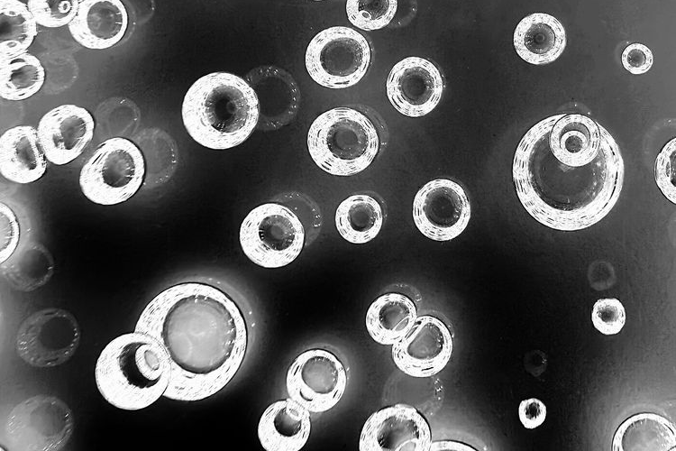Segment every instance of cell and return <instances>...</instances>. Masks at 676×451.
Wrapping results in <instances>:
<instances>
[{"instance_id":"5bb4252c","label":"cell","mask_w":676,"mask_h":451,"mask_svg":"<svg viewBox=\"0 0 676 451\" xmlns=\"http://www.w3.org/2000/svg\"><path fill=\"white\" fill-rule=\"evenodd\" d=\"M432 434L425 417L413 406L397 403L373 412L364 422L361 451H429Z\"/></svg>"},{"instance_id":"8fae6325","label":"cell","mask_w":676,"mask_h":451,"mask_svg":"<svg viewBox=\"0 0 676 451\" xmlns=\"http://www.w3.org/2000/svg\"><path fill=\"white\" fill-rule=\"evenodd\" d=\"M346 385L347 374L343 363L334 354L322 348L299 354L286 376L289 398L314 413L333 408L342 399Z\"/></svg>"},{"instance_id":"7402d4cb","label":"cell","mask_w":676,"mask_h":451,"mask_svg":"<svg viewBox=\"0 0 676 451\" xmlns=\"http://www.w3.org/2000/svg\"><path fill=\"white\" fill-rule=\"evenodd\" d=\"M416 318V307L409 297L388 292L378 297L370 305L365 326L375 342L392 345L409 331Z\"/></svg>"},{"instance_id":"3957f363","label":"cell","mask_w":676,"mask_h":451,"mask_svg":"<svg viewBox=\"0 0 676 451\" xmlns=\"http://www.w3.org/2000/svg\"><path fill=\"white\" fill-rule=\"evenodd\" d=\"M181 115L196 143L210 149H229L244 142L257 125L258 98L244 78L229 72H212L188 88Z\"/></svg>"},{"instance_id":"7a4b0ae2","label":"cell","mask_w":676,"mask_h":451,"mask_svg":"<svg viewBox=\"0 0 676 451\" xmlns=\"http://www.w3.org/2000/svg\"><path fill=\"white\" fill-rule=\"evenodd\" d=\"M135 331L165 351L171 373L164 397L196 401L223 390L244 359L248 332L238 305L220 289L187 281L157 294L142 309Z\"/></svg>"},{"instance_id":"ba28073f","label":"cell","mask_w":676,"mask_h":451,"mask_svg":"<svg viewBox=\"0 0 676 451\" xmlns=\"http://www.w3.org/2000/svg\"><path fill=\"white\" fill-rule=\"evenodd\" d=\"M305 228L283 204L265 203L253 208L241 225L239 241L244 254L263 268L284 267L301 253Z\"/></svg>"},{"instance_id":"4dcf8cb0","label":"cell","mask_w":676,"mask_h":451,"mask_svg":"<svg viewBox=\"0 0 676 451\" xmlns=\"http://www.w3.org/2000/svg\"><path fill=\"white\" fill-rule=\"evenodd\" d=\"M626 318L625 308L616 298L599 299L593 306L592 323L604 335L619 333L626 323Z\"/></svg>"},{"instance_id":"2e32d148","label":"cell","mask_w":676,"mask_h":451,"mask_svg":"<svg viewBox=\"0 0 676 451\" xmlns=\"http://www.w3.org/2000/svg\"><path fill=\"white\" fill-rule=\"evenodd\" d=\"M93 115L73 104L56 106L41 118L37 133L47 160L65 165L77 159L94 136Z\"/></svg>"},{"instance_id":"f1b7e54d","label":"cell","mask_w":676,"mask_h":451,"mask_svg":"<svg viewBox=\"0 0 676 451\" xmlns=\"http://www.w3.org/2000/svg\"><path fill=\"white\" fill-rule=\"evenodd\" d=\"M397 0H347L348 20L355 27L364 31L379 30L387 26L394 18Z\"/></svg>"},{"instance_id":"83f0119b","label":"cell","mask_w":676,"mask_h":451,"mask_svg":"<svg viewBox=\"0 0 676 451\" xmlns=\"http://www.w3.org/2000/svg\"><path fill=\"white\" fill-rule=\"evenodd\" d=\"M2 275L15 290L31 292L44 286L53 273V262L43 252H37L4 267Z\"/></svg>"},{"instance_id":"d6a6232c","label":"cell","mask_w":676,"mask_h":451,"mask_svg":"<svg viewBox=\"0 0 676 451\" xmlns=\"http://www.w3.org/2000/svg\"><path fill=\"white\" fill-rule=\"evenodd\" d=\"M20 238V226L14 211L5 204H0V263L7 261L14 253Z\"/></svg>"},{"instance_id":"5b68a950","label":"cell","mask_w":676,"mask_h":451,"mask_svg":"<svg viewBox=\"0 0 676 451\" xmlns=\"http://www.w3.org/2000/svg\"><path fill=\"white\" fill-rule=\"evenodd\" d=\"M309 154L323 170L351 176L365 170L379 150L372 122L353 108L336 107L315 119L307 134Z\"/></svg>"},{"instance_id":"8992f818","label":"cell","mask_w":676,"mask_h":451,"mask_svg":"<svg viewBox=\"0 0 676 451\" xmlns=\"http://www.w3.org/2000/svg\"><path fill=\"white\" fill-rule=\"evenodd\" d=\"M72 410L57 396L37 394L14 406L1 428V449L59 451L74 431Z\"/></svg>"},{"instance_id":"f546056e","label":"cell","mask_w":676,"mask_h":451,"mask_svg":"<svg viewBox=\"0 0 676 451\" xmlns=\"http://www.w3.org/2000/svg\"><path fill=\"white\" fill-rule=\"evenodd\" d=\"M27 6L38 24L59 28L74 18L78 0H28Z\"/></svg>"},{"instance_id":"d4e9b609","label":"cell","mask_w":676,"mask_h":451,"mask_svg":"<svg viewBox=\"0 0 676 451\" xmlns=\"http://www.w3.org/2000/svg\"><path fill=\"white\" fill-rule=\"evenodd\" d=\"M37 22L20 0H0V60L27 52L37 35Z\"/></svg>"},{"instance_id":"d590c367","label":"cell","mask_w":676,"mask_h":451,"mask_svg":"<svg viewBox=\"0 0 676 451\" xmlns=\"http://www.w3.org/2000/svg\"><path fill=\"white\" fill-rule=\"evenodd\" d=\"M474 451L475 448L470 446L453 440H438L431 442L429 451Z\"/></svg>"},{"instance_id":"44dd1931","label":"cell","mask_w":676,"mask_h":451,"mask_svg":"<svg viewBox=\"0 0 676 451\" xmlns=\"http://www.w3.org/2000/svg\"><path fill=\"white\" fill-rule=\"evenodd\" d=\"M513 42L517 55L533 65L548 64L557 60L566 46L562 23L544 13H534L516 25Z\"/></svg>"},{"instance_id":"1f68e13d","label":"cell","mask_w":676,"mask_h":451,"mask_svg":"<svg viewBox=\"0 0 676 451\" xmlns=\"http://www.w3.org/2000/svg\"><path fill=\"white\" fill-rule=\"evenodd\" d=\"M676 139L667 142L656 156L654 163L655 182L662 195L676 203L675 186Z\"/></svg>"},{"instance_id":"cb8c5ba5","label":"cell","mask_w":676,"mask_h":451,"mask_svg":"<svg viewBox=\"0 0 676 451\" xmlns=\"http://www.w3.org/2000/svg\"><path fill=\"white\" fill-rule=\"evenodd\" d=\"M383 223L379 202L369 195H352L338 206L335 226L343 239L352 244H365L377 236Z\"/></svg>"},{"instance_id":"4fadbf2b","label":"cell","mask_w":676,"mask_h":451,"mask_svg":"<svg viewBox=\"0 0 676 451\" xmlns=\"http://www.w3.org/2000/svg\"><path fill=\"white\" fill-rule=\"evenodd\" d=\"M452 349V336L445 323L436 317L423 315L392 345L391 354L396 366L407 375L427 378L445 368Z\"/></svg>"},{"instance_id":"e0dca14e","label":"cell","mask_w":676,"mask_h":451,"mask_svg":"<svg viewBox=\"0 0 676 451\" xmlns=\"http://www.w3.org/2000/svg\"><path fill=\"white\" fill-rule=\"evenodd\" d=\"M256 93L259 104L258 127L277 130L292 121L300 100L297 84L292 76L276 66H262L244 78Z\"/></svg>"},{"instance_id":"9c48e42d","label":"cell","mask_w":676,"mask_h":451,"mask_svg":"<svg viewBox=\"0 0 676 451\" xmlns=\"http://www.w3.org/2000/svg\"><path fill=\"white\" fill-rule=\"evenodd\" d=\"M371 50L366 38L354 29L333 26L310 41L305 64L311 78L329 88L357 84L366 74Z\"/></svg>"},{"instance_id":"52a82bcc","label":"cell","mask_w":676,"mask_h":451,"mask_svg":"<svg viewBox=\"0 0 676 451\" xmlns=\"http://www.w3.org/2000/svg\"><path fill=\"white\" fill-rule=\"evenodd\" d=\"M145 171L140 148L134 142L117 136L97 147L83 165L78 182L91 202L111 206L132 198L143 183Z\"/></svg>"},{"instance_id":"6da1fadb","label":"cell","mask_w":676,"mask_h":451,"mask_svg":"<svg viewBox=\"0 0 676 451\" xmlns=\"http://www.w3.org/2000/svg\"><path fill=\"white\" fill-rule=\"evenodd\" d=\"M625 165L613 135L581 114L537 122L516 149L512 178L517 198L540 224L573 232L602 220L617 204Z\"/></svg>"},{"instance_id":"484cf974","label":"cell","mask_w":676,"mask_h":451,"mask_svg":"<svg viewBox=\"0 0 676 451\" xmlns=\"http://www.w3.org/2000/svg\"><path fill=\"white\" fill-rule=\"evenodd\" d=\"M45 81V69L39 59L28 52L0 60V96L21 101L35 95Z\"/></svg>"},{"instance_id":"30bf717a","label":"cell","mask_w":676,"mask_h":451,"mask_svg":"<svg viewBox=\"0 0 676 451\" xmlns=\"http://www.w3.org/2000/svg\"><path fill=\"white\" fill-rule=\"evenodd\" d=\"M80 339V326L71 312L61 308H45L21 322L15 336V352L32 367L51 368L68 362L77 352Z\"/></svg>"},{"instance_id":"4316f807","label":"cell","mask_w":676,"mask_h":451,"mask_svg":"<svg viewBox=\"0 0 676 451\" xmlns=\"http://www.w3.org/2000/svg\"><path fill=\"white\" fill-rule=\"evenodd\" d=\"M145 145L141 150L145 161V185L150 187L167 182L178 164V150L173 139L160 129H149Z\"/></svg>"},{"instance_id":"603a6c76","label":"cell","mask_w":676,"mask_h":451,"mask_svg":"<svg viewBox=\"0 0 676 451\" xmlns=\"http://www.w3.org/2000/svg\"><path fill=\"white\" fill-rule=\"evenodd\" d=\"M673 425L655 413H640L625 420L613 438L614 451L675 450Z\"/></svg>"},{"instance_id":"8d00e7d4","label":"cell","mask_w":676,"mask_h":451,"mask_svg":"<svg viewBox=\"0 0 676 451\" xmlns=\"http://www.w3.org/2000/svg\"><path fill=\"white\" fill-rule=\"evenodd\" d=\"M313 1H321V0H313Z\"/></svg>"},{"instance_id":"836d02e7","label":"cell","mask_w":676,"mask_h":451,"mask_svg":"<svg viewBox=\"0 0 676 451\" xmlns=\"http://www.w3.org/2000/svg\"><path fill=\"white\" fill-rule=\"evenodd\" d=\"M621 62L628 72L640 75L651 69L653 55L646 45L639 42L631 43L623 51Z\"/></svg>"},{"instance_id":"277c9868","label":"cell","mask_w":676,"mask_h":451,"mask_svg":"<svg viewBox=\"0 0 676 451\" xmlns=\"http://www.w3.org/2000/svg\"><path fill=\"white\" fill-rule=\"evenodd\" d=\"M170 373L161 345L135 330L112 339L95 366V381L102 397L124 410H142L158 400L169 386Z\"/></svg>"},{"instance_id":"ffe728a7","label":"cell","mask_w":676,"mask_h":451,"mask_svg":"<svg viewBox=\"0 0 676 451\" xmlns=\"http://www.w3.org/2000/svg\"><path fill=\"white\" fill-rule=\"evenodd\" d=\"M46 159L37 129L31 125L12 127L0 137V171L13 182L27 184L41 179Z\"/></svg>"},{"instance_id":"e575fe53","label":"cell","mask_w":676,"mask_h":451,"mask_svg":"<svg viewBox=\"0 0 676 451\" xmlns=\"http://www.w3.org/2000/svg\"><path fill=\"white\" fill-rule=\"evenodd\" d=\"M545 405L536 398H530L520 402L518 416L521 423L526 428H535L546 418Z\"/></svg>"},{"instance_id":"9a60e30c","label":"cell","mask_w":676,"mask_h":451,"mask_svg":"<svg viewBox=\"0 0 676 451\" xmlns=\"http://www.w3.org/2000/svg\"><path fill=\"white\" fill-rule=\"evenodd\" d=\"M443 91V79L429 60L407 57L391 69L386 93L393 106L402 115L419 117L438 105Z\"/></svg>"},{"instance_id":"7c38bea8","label":"cell","mask_w":676,"mask_h":451,"mask_svg":"<svg viewBox=\"0 0 676 451\" xmlns=\"http://www.w3.org/2000/svg\"><path fill=\"white\" fill-rule=\"evenodd\" d=\"M471 209L463 188L448 179H436L425 184L413 202V218L427 238L449 241L468 226Z\"/></svg>"},{"instance_id":"d6986e66","label":"cell","mask_w":676,"mask_h":451,"mask_svg":"<svg viewBox=\"0 0 676 451\" xmlns=\"http://www.w3.org/2000/svg\"><path fill=\"white\" fill-rule=\"evenodd\" d=\"M311 432L310 411L291 398L265 409L258 424V437L267 451H298Z\"/></svg>"},{"instance_id":"ac0fdd59","label":"cell","mask_w":676,"mask_h":451,"mask_svg":"<svg viewBox=\"0 0 676 451\" xmlns=\"http://www.w3.org/2000/svg\"><path fill=\"white\" fill-rule=\"evenodd\" d=\"M68 26L81 46L105 50L124 36L128 14L121 0H78V11Z\"/></svg>"}]
</instances>
